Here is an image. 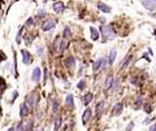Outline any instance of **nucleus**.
I'll return each mask as SVG.
<instances>
[{"label":"nucleus","mask_w":156,"mask_h":131,"mask_svg":"<svg viewBox=\"0 0 156 131\" xmlns=\"http://www.w3.org/2000/svg\"><path fill=\"white\" fill-rule=\"evenodd\" d=\"M57 109H59V100H57V99H53V100H52V112L56 113Z\"/></svg>","instance_id":"obj_23"},{"label":"nucleus","mask_w":156,"mask_h":131,"mask_svg":"<svg viewBox=\"0 0 156 131\" xmlns=\"http://www.w3.org/2000/svg\"><path fill=\"white\" fill-rule=\"evenodd\" d=\"M77 87H78V90H83V87H85V81H79Z\"/></svg>","instance_id":"obj_28"},{"label":"nucleus","mask_w":156,"mask_h":131,"mask_svg":"<svg viewBox=\"0 0 156 131\" xmlns=\"http://www.w3.org/2000/svg\"><path fill=\"white\" fill-rule=\"evenodd\" d=\"M61 123H63V119L59 117V118H56V121H55V131H59L60 130V127H61Z\"/></svg>","instance_id":"obj_24"},{"label":"nucleus","mask_w":156,"mask_h":131,"mask_svg":"<svg viewBox=\"0 0 156 131\" xmlns=\"http://www.w3.org/2000/svg\"><path fill=\"white\" fill-rule=\"evenodd\" d=\"M91 114H92V110H91L90 108H87V109L83 112V116H82V123H83V125H86V123L88 122Z\"/></svg>","instance_id":"obj_5"},{"label":"nucleus","mask_w":156,"mask_h":131,"mask_svg":"<svg viewBox=\"0 0 156 131\" xmlns=\"http://www.w3.org/2000/svg\"><path fill=\"white\" fill-rule=\"evenodd\" d=\"M8 131H14V129H13V127H10V129H9Z\"/></svg>","instance_id":"obj_39"},{"label":"nucleus","mask_w":156,"mask_h":131,"mask_svg":"<svg viewBox=\"0 0 156 131\" xmlns=\"http://www.w3.org/2000/svg\"><path fill=\"white\" fill-rule=\"evenodd\" d=\"M55 26H56V21H55V20H48L47 22L43 24L42 30H43V31H49V30H52Z\"/></svg>","instance_id":"obj_3"},{"label":"nucleus","mask_w":156,"mask_h":131,"mask_svg":"<svg viewBox=\"0 0 156 131\" xmlns=\"http://www.w3.org/2000/svg\"><path fill=\"white\" fill-rule=\"evenodd\" d=\"M21 34H22V29L18 31L17 36H16V42H17V43H21Z\"/></svg>","instance_id":"obj_30"},{"label":"nucleus","mask_w":156,"mask_h":131,"mask_svg":"<svg viewBox=\"0 0 156 131\" xmlns=\"http://www.w3.org/2000/svg\"><path fill=\"white\" fill-rule=\"evenodd\" d=\"M142 101H143V100H142V98H138V99H137V101H135V105H134V108H135V109H138V108L141 106Z\"/></svg>","instance_id":"obj_27"},{"label":"nucleus","mask_w":156,"mask_h":131,"mask_svg":"<svg viewBox=\"0 0 156 131\" xmlns=\"http://www.w3.org/2000/svg\"><path fill=\"white\" fill-rule=\"evenodd\" d=\"M104 105H105L104 101H99L98 102V105H96V117H100V114L104 110Z\"/></svg>","instance_id":"obj_16"},{"label":"nucleus","mask_w":156,"mask_h":131,"mask_svg":"<svg viewBox=\"0 0 156 131\" xmlns=\"http://www.w3.org/2000/svg\"><path fill=\"white\" fill-rule=\"evenodd\" d=\"M63 38H64V39H65V40H66V39H69V38H70V29H69V27H68V26H66V27H65V29H64V34H63Z\"/></svg>","instance_id":"obj_25"},{"label":"nucleus","mask_w":156,"mask_h":131,"mask_svg":"<svg viewBox=\"0 0 156 131\" xmlns=\"http://www.w3.org/2000/svg\"><path fill=\"white\" fill-rule=\"evenodd\" d=\"M65 65H66V67H69V69L74 67V66H76V59H74L73 56H69V57L65 60Z\"/></svg>","instance_id":"obj_14"},{"label":"nucleus","mask_w":156,"mask_h":131,"mask_svg":"<svg viewBox=\"0 0 156 131\" xmlns=\"http://www.w3.org/2000/svg\"><path fill=\"white\" fill-rule=\"evenodd\" d=\"M142 5L148 9V10H155L156 9V1H151V0H147V1H142Z\"/></svg>","instance_id":"obj_6"},{"label":"nucleus","mask_w":156,"mask_h":131,"mask_svg":"<svg viewBox=\"0 0 156 131\" xmlns=\"http://www.w3.org/2000/svg\"><path fill=\"white\" fill-rule=\"evenodd\" d=\"M148 131H156V123H155V125H152V126L150 127V130H148Z\"/></svg>","instance_id":"obj_37"},{"label":"nucleus","mask_w":156,"mask_h":131,"mask_svg":"<svg viewBox=\"0 0 156 131\" xmlns=\"http://www.w3.org/2000/svg\"><path fill=\"white\" fill-rule=\"evenodd\" d=\"M133 60V56L131 55H129V56H126V59L122 61V64H121V67L122 69H125V67H127L129 66V64H130V61Z\"/></svg>","instance_id":"obj_18"},{"label":"nucleus","mask_w":156,"mask_h":131,"mask_svg":"<svg viewBox=\"0 0 156 131\" xmlns=\"http://www.w3.org/2000/svg\"><path fill=\"white\" fill-rule=\"evenodd\" d=\"M122 108H124V104H122V102H117L116 105L113 106L112 114H113V116H120L121 112H122Z\"/></svg>","instance_id":"obj_9"},{"label":"nucleus","mask_w":156,"mask_h":131,"mask_svg":"<svg viewBox=\"0 0 156 131\" xmlns=\"http://www.w3.org/2000/svg\"><path fill=\"white\" fill-rule=\"evenodd\" d=\"M116 56H117V51L115 48L111 49L109 56H108V64H109V65H113V62H115V60H116Z\"/></svg>","instance_id":"obj_12"},{"label":"nucleus","mask_w":156,"mask_h":131,"mask_svg":"<svg viewBox=\"0 0 156 131\" xmlns=\"http://www.w3.org/2000/svg\"><path fill=\"white\" fill-rule=\"evenodd\" d=\"M143 108H144V112H147V113H151V112H152V109H151L150 105H144Z\"/></svg>","instance_id":"obj_34"},{"label":"nucleus","mask_w":156,"mask_h":131,"mask_svg":"<svg viewBox=\"0 0 156 131\" xmlns=\"http://www.w3.org/2000/svg\"><path fill=\"white\" fill-rule=\"evenodd\" d=\"M31 79H33V82H39V81H40V67H35V69L33 70Z\"/></svg>","instance_id":"obj_11"},{"label":"nucleus","mask_w":156,"mask_h":131,"mask_svg":"<svg viewBox=\"0 0 156 131\" xmlns=\"http://www.w3.org/2000/svg\"><path fill=\"white\" fill-rule=\"evenodd\" d=\"M65 104H66V106L68 108H73L74 106V96L72 95V94H69L66 99H65Z\"/></svg>","instance_id":"obj_13"},{"label":"nucleus","mask_w":156,"mask_h":131,"mask_svg":"<svg viewBox=\"0 0 156 131\" xmlns=\"http://www.w3.org/2000/svg\"><path fill=\"white\" fill-rule=\"evenodd\" d=\"M66 45H68L66 40H65V39H61V40H60V48H59V51H60V52H64V51L66 49Z\"/></svg>","instance_id":"obj_22"},{"label":"nucleus","mask_w":156,"mask_h":131,"mask_svg":"<svg viewBox=\"0 0 156 131\" xmlns=\"http://www.w3.org/2000/svg\"><path fill=\"white\" fill-rule=\"evenodd\" d=\"M98 8H99L102 12H104V13H111V10H112V8L108 7L107 4H104V3H99V4H98Z\"/></svg>","instance_id":"obj_15"},{"label":"nucleus","mask_w":156,"mask_h":131,"mask_svg":"<svg viewBox=\"0 0 156 131\" xmlns=\"http://www.w3.org/2000/svg\"><path fill=\"white\" fill-rule=\"evenodd\" d=\"M133 127H134V122H130V123L126 126V131H131L133 130Z\"/></svg>","instance_id":"obj_33"},{"label":"nucleus","mask_w":156,"mask_h":131,"mask_svg":"<svg viewBox=\"0 0 156 131\" xmlns=\"http://www.w3.org/2000/svg\"><path fill=\"white\" fill-rule=\"evenodd\" d=\"M33 127H34V119H30L24 127V131H33Z\"/></svg>","instance_id":"obj_21"},{"label":"nucleus","mask_w":156,"mask_h":131,"mask_svg":"<svg viewBox=\"0 0 156 131\" xmlns=\"http://www.w3.org/2000/svg\"><path fill=\"white\" fill-rule=\"evenodd\" d=\"M102 67H103V59H98V60L92 64V71L96 73V71H99Z\"/></svg>","instance_id":"obj_8"},{"label":"nucleus","mask_w":156,"mask_h":131,"mask_svg":"<svg viewBox=\"0 0 156 131\" xmlns=\"http://www.w3.org/2000/svg\"><path fill=\"white\" fill-rule=\"evenodd\" d=\"M94 99V95L91 94V92H88V94H86L83 99H82V102H83V105H88L90 102H91V100Z\"/></svg>","instance_id":"obj_17"},{"label":"nucleus","mask_w":156,"mask_h":131,"mask_svg":"<svg viewBox=\"0 0 156 131\" xmlns=\"http://www.w3.org/2000/svg\"><path fill=\"white\" fill-rule=\"evenodd\" d=\"M112 82H113V78H112L111 75H108V77H107V79H105V82H104V87H105L107 90H109V88H111Z\"/></svg>","instance_id":"obj_19"},{"label":"nucleus","mask_w":156,"mask_h":131,"mask_svg":"<svg viewBox=\"0 0 156 131\" xmlns=\"http://www.w3.org/2000/svg\"><path fill=\"white\" fill-rule=\"evenodd\" d=\"M90 31H91V38H92V40H98V39H99V33H98V30H96L95 27H91Z\"/></svg>","instance_id":"obj_20"},{"label":"nucleus","mask_w":156,"mask_h":131,"mask_svg":"<svg viewBox=\"0 0 156 131\" xmlns=\"http://www.w3.org/2000/svg\"><path fill=\"white\" fill-rule=\"evenodd\" d=\"M5 59H7V56H5L3 52H0V61H4Z\"/></svg>","instance_id":"obj_36"},{"label":"nucleus","mask_w":156,"mask_h":131,"mask_svg":"<svg viewBox=\"0 0 156 131\" xmlns=\"http://www.w3.org/2000/svg\"><path fill=\"white\" fill-rule=\"evenodd\" d=\"M37 52H38L39 56H42V55H43V47H38V48H37Z\"/></svg>","instance_id":"obj_35"},{"label":"nucleus","mask_w":156,"mask_h":131,"mask_svg":"<svg viewBox=\"0 0 156 131\" xmlns=\"http://www.w3.org/2000/svg\"><path fill=\"white\" fill-rule=\"evenodd\" d=\"M37 101H38V99H37V95L35 94H31L29 98L26 99V105L29 106V108H34L35 106V104H37Z\"/></svg>","instance_id":"obj_4"},{"label":"nucleus","mask_w":156,"mask_h":131,"mask_svg":"<svg viewBox=\"0 0 156 131\" xmlns=\"http://www.w3.org/2000/svg\"><path fill=\"white\" fill-rule=\"evenodd\" d=\"M38 17H39V18H44V17H46V12H44V10H39V12H38Z\"/></svg>","instance_id":"obj_32"},{"label":"nucleus","mask_w":156,"mask_h":131,"mask_svg":"<svg viewBox=\"0 0 156 131\" xmlns=\"http://www.w3.org/2000/svg\"><path fill=\"white\" fill-rule=\"evenodd\" d=\"M5 87H7V84H5V81L1 78V79H0V98H1V95H3V91L5 90Z\"/></svg>","instance_id":"obj_26"},{"label":"nucleus","mask_w":156,"mask_h":131,"mask_svg":"<svg viewBox=\"0 0 156 131\" xmlns=\"http://www.w3.org/2000/svg\"><path fill=\"white\" fill-rule=\"evenodd\" d=\"M14 131H24V125H22V122H18L17 129H14Z\"/></svg>","instance_id":"obj_29"},{"label":"nucleus","mask_w":156,"mask_h":131,"mask_svg":"<svg viewBox=\"0 0 156 131\" xmlns=\"http://www.w3.org/2000/svg\"><path fill=\"white\" fill-rule=\"evenodd\" d=\"M21 55H22V62H24L25 65H30V64L33 62V57H31V55H30L29 51L22 49V51H21Z\"/></svg>","instance_id":"obj_2"},{"label":"nucleus","mask_w":156,"mask_h":131,"mask_svg":"<svg viewBox=\"0 0 156 131\" xmlns=\"http://www.w3.org/2000/svg\"><path fill=\"white\" fill-rule=\"evenodd\" d=\"M100 31L103 34V42H109L116 38V34L113 31V27L111 25H103L100 27Z\"/></svg>","instance_id":"obj_1"},{"label":"nucleus","mask_w":156,"mask_h":131,"mask_svg":"<svg viewBox=\"0 0 156 131\" xmlns=\"http://www.w3.org/2000/svg\"><path fill=\"white\" fill-rule=\"evenodd\" d=\"M34 25V20L30 17V18H27V21H26V26H33Z\"/></svg>","instance_id":"obj_31"},{"label":"nucleus","mask_w":156,"mask_h":131,"mask_svg":"<svg viewBox=\"0 0 156 131\" xmlns=\"http://www.w3.org/2000/svg\"><path fill=\"white\" fill-rule=\"evenodd\" d=\"M17 96H18V92H17V91H14V92H13V100L17 98Z\"/></svg>","instance_id":"obj_38"},{"label":"nucleus","mask_w":156,"mask_h":131,"mask_svg":"<svg viewBox=\"0 0 156 131\" xmlns=\"http://www.w3.org/2000/svg\"><path fill=\"white\" fill-rule=\"evenodd\" d=\"M29 112H30V109H29V106L24 102L22 105H21V108H20V116H21V118H24V117H26L27 114H29Z\"/></svg>","instance_id":"obj_10"},{"label":"nucleus","mask_w":156,"mask_h":131,"mask_svg":"<svg viewBox=\"0 0 156 131\" xmlns=\"http://www.w3.org/2000/svg\"><path fill=\"white\" fill-rule=\"evenodd\" d=\"M53 10L56 12V13H63L64 12V9H65V7H64V4L61 3V1H57V3H53Z\"/></svg>","instance_id":"obj_7"}]
</instances>
